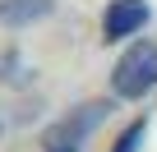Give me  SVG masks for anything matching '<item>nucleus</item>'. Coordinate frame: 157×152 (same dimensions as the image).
<instances>
[{
	"label": "nucleus",
	"mask_w": 157,
	"mask_h": 152,
	"mask_svg": "<svg viewBox=\"0 0 157 152\" xmlns=\"http://www.w3.org/2000/svg\"><path fill=\"white\" fill-rule=\"evenodd\" d=\"M56 9V0H0V23L5 28H28Z\"/></svg>",
	"instance_id": "nucleus-3"
},
{
	"label": "nucleus",
	"mask_w": 157,
	"mask_h": 152,
	"mask_svg": "<svg viewBox=\"0 0 157 152\" xmlns=\"http://www.w3.org/2000/svg\"><path fill=\"white\" fill-rule=\"evenodd\" d=\"M65 152H78V147H65Z\"/></svg>",
	"instance_id": "nucleus-5"
},
{
	"label": "nucleus",
	"mask_w": 157,
	"mask_h": 152,
	"mask_svg": "<svg viewBox=\"0 0 157 152\" xmlns=\"http://www.w3.org/2000/svg\"><path fill=\"white\" fill-rule=\"evenodd\" d=\"M152 88H157V42H134L111 69V92L125 102H139Z\"/></svg>",
	"instance_id": "nucleus-1"
},
{
	"label": "nucleus",
	"mask_w": 157,
	"mask_h": 152,
	"mask_svg": "<svg viewBox=\"0 0 157 152\" xmlns=\"http://www.w3.org/2000/svg\"><path fill=\"white\" fill-rule=\"evenodd\" d=\"M148 19H152L148 0H111L102 14V42H125V37L143 32Z\"/></svg>",
	"instance_id": "nucleus-2"
},
{
	"label": "nucleus",
	"mask_w": 157,
	"mask_h": 152,
	"mask_svg": "<svg viewBox=\"0 0 157 152\" xmlns=\"http://www.w3.org/2000/svg\"><path fill=\"white\" fill-rule=\"evenodd\" d=\"M143 138H148V115H143V120H134V124L116 138V152H139V143H143Z\"/></svg>",
	"instance_id": "nucleus-4"
}]
</instances>
